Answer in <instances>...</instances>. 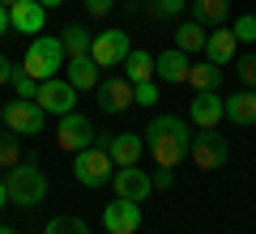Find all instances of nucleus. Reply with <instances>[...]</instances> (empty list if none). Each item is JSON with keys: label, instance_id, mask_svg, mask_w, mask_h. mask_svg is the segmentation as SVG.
<instances>
[{"label": "nucleus", "instance_id": "nucleus-4", "mask_svg": "<svg viewBox=\"0 0 256 234\" xmlns=\"http://www.w3.org/2000/svg\"><path fill=\"white\" fill-rule=\"evenodd\" d=\"M68 64V55H64V43L52 34H38L34 43L26 47V64L22 68L34 77V81H47V77H60V68Z\"/></svg>", "mask_w": 256, "mask_h": 234}, {"label": "nucleus", "instance_id": "nucleus-23", "mask_svg": "<svg viewBox=\"0 0 256 234\" xmlns=\"http://www.w3.org/2000/svg\"><path fill=\"white\" fill-rule=\"evenodd\" d=\"M60 43H64V55L73 60V55H90L94 34H90L86 26H64V30H60Z\"/></svg>", "mask_w": 256, "mask_h": 234}, {"label": "nucleus", "instance_id": "nucleus-19", "mask_svg": "<svg viewBox=\"0 0 256 234\" xmlns=\"http://www.w3.org/2000/svg\"><path fill=\"white\" fill-rule=\"evenodd\" d=\"M184 85H192L196 94H201V90H218V85H222V68L214 60H192L188 64V81H184Z\"/></svg>", "mask_w": 256, "mask_h": 234}, {"label": "nucleus", "instance_id": "nucleus-24", "mask_svg": "<svg viewBox=\"0 0 256 234\" xmlns=\"http://www.w3.org/2000/svg\"><path fill=\"white\" fill-rule=\"evenodd\" d=\"M124 68H128V81L132 85H141V81H154V55L150 51H128V60H124Z\"/></svg>", "mask_w": 256, "mask_h": 234}, {"label": "nucleus", "instance_id": "nucleus-36", "mask_svg": "<svg viewBox=\"0 0 256 234\" xmlns=\"http://www.w3.org/2000/svg\"><path fill=\"white\" fill-rule=\"evenodd\" d=\"M0 209H9V188H4V179H0Z\"/></svg>", "mask_w": 256, "mask_h": 234}, {"label": "nucleus", "instance_id": "nucleus-32", "mask_svg": "<svg viewBox=\"0 0 256 234\" xmlns=\"http://www.w3.org/2000/svg\"><path fill=\"white\" fill-rule=\"evenodd\" d=\"M111 9H116V0H86V13L90 17H107Z\"/></svg>", "mask_w": 256, "mask_h": 234}, {"label": "nucleus", "instance_id": "nucleus-30", "mask_svg": "<svg viewBox=\"0 0 256 234\" xmlns=\"http://www.w3.org/2000/svg\"><path fill=\"white\" fill-rule=\"evenodd\" d=\"M184 4H188V0H150V17H175V13L184 9Z\"/></svg>", "mask_w": 256, "mask_h": 234}, {"label": "nucleus", "instance_id": "nucleus-14", "mask_svg": "<svg viewBox=\"0 0 256 234\" xmlns=\"http://www.w3.org/2000/svg\"><path fill=\"white\" fill-rule=\"evenodd\" d=\"M98 107L107 111V115H120V111L137 107L132 81H128V77H102V81H98Z\"/></svg>", "mask_w": 256, "mask_h": 234}, {"label": "nucleus", "instance_id": "nucleus-11", "mask_svg": "<svg viewBox=\"0 0 256 234\" xmlns=\"http://www.w3.org/2000/svg\"><path fill=\"white\" fill-rule=\"evenodd\" d=\"M128 51H132L128 47V30H102V34H94V47H90L98 68H120L128 60Z\"/></svg>", "mask_w": 256, "mask_h": 234}, {"label": "nucleus", "instance_id": "nucleus-8", "mask_svg": "<svg viewBox=\"0 0 256 234\" xmlns=\"http://www.w3.org/2000/svg\"><path fill=\"white\" fill-rule=\"evenodd\" d=\"M34 102L47 111V115H68V111L77 107V90L68 85V77H47V81H38V94H34Z\"/></svg>", "mask_w": 256, "mask_h": 234}, {"label": "nucleus", "instance_id": "nucleus-2", "mask_svg": "<svg viewBox=\"0 0 256 234\" xmlns=\"http://www.w3.org/2000/svg\"><path fill=\"white\" fill-rule=\"evenodd\" d=\"M4 188H9V205L18 209H34L47 196V175L34 162H18L13 171H4Z\"/></svg>", "mask_w": 256, "mask_h": 234}, {"label": "nucleus", "instance_id": "nucleus-20", "mask_svg": "<svg viewBox=\"0 0 256 234\" xmlns=\"http://www.w3.org/2000/svg\"><path fill=\"white\" fill-rule=\"evenodd\" d=\"M226 119L230 124H256V90H239L226 98Z\"/></svg>", "mask_w": 256, "mask_h": 234}, {"label": "nucleus", "instance_id": "nucleus-16", "mask_svg": "<svg viewBox=\"0 0 256 234\" xmlns=\"http://www.w3.org/2000/svg\"><path fill=\"white\" fill-rule=\"evenodd\" d=\"M188 55L180 51V47H171V51L154 55V81H166V85H184L188 81Z\"/></svg>", "mask_w": 256, "mask_h": 234}, {"label": "nucleus", "instance_id": "nucleus-35", "mask_svg": "<svg viewBox=\"0 0 256 234\" xmlns=\"http://www.w3.org/2000/svg\"><path fill=\"white\" fill-rule=\"evenodd\" d=\"M9 34V4H0V38Z\"/></svg>", "mask_w": 256, "mask_h": 234}, {"label": "nucleus", "instance_id": "nucleus-39", "mask_svg": "<svg viewBox=\"0 0 256 234\" xmlns=\"http://www.w3.org/2000/svg\"><path fill=\"white\" fill-rule=\"evenodd\" d=\"M0 4H13V0H0Z\"/></svg>", "mask_w": 256, "mask_h": 234}, {"label": "nucleus", "instance_id": "nucleus-26", "mask_svg": "<svg viewBox=\"0 0 256 234\" xmlns=\"http://www.w3.org/2000/svg\"><path fill=\"white\" fill-rule=\"evenodd\" d=\"M22 162V145H18V132L0 136V171H13Z\"/></svg>", "mask_w": 256, "mask_h": 234}, {"label": "nucleus", "instance_id": "nucleus-7", "mask_svg": "<svg viewBox=\"0 0 256 234\" xmlns=\"http://www.w3.org/2000/svg\"><path fill=\"white\" fill-rule=\"evenodd\" d=\"M4 124H9V132H18V136H38L47 128V111L38 107L34 98H18V102L4 107Z\"/></svg>", "mask_w": 256, "mask_h": 234}, {"label": "nucleus", "instance_id": "nucleus-18", "mask_svg": "<svg viewBox=\"0 0 256 234\" xmlns=\"http://www.w3.org/2000/svg\"><path fill=\"white\" fill-rule=\"evenodd\" d=\"M64 77H68V85L73 90H98V64H94V55H73V60L64 64Z\"/></svg>", "mask_w": 256, "mask_h": 234}, {"label": "nucleus", "instance_id": "nucleus-27", "mask_svg": "<svg viewBox=\"0 0 256 234\" xmlns=\"http://www.w3.org/2000/svg\"><path fill=\"white\" fill-rule=\"evenodd\" d=\"M9 85H13V90H18V98H34V94H38V81H34V77H30L26 68H13Z\"/></svg>", "mask_w": 256, "mask_h": 234}, {"label": "nucleus", "instance_id": "nucleus-21", "mask_svg": "<svg viewBox=\"0 0 256 234\" xmlns=\"http://www.w3.org/2000/svg\"><path fill=\"white\" fill-rule=\"evenodd\" d=\"M205 26L201 21H184V26H175V47H180L184 55H196V51H205Z\"/></svg>", "mask_w": 256, "mask_h": 234}, {"label": "nucleus", "instance_id": "nucleus-6", "mask_svg": "<svg viewBox=\"0 0 256 234\" xmlns=\"http://www.w3.org/2000/svg\"><path fill=\"white\" fill-rule=\"evenodd\" d=\"M222 119H226V98H222L218 90H201L188 102V124L196 128V132H214Z\"/></svg>", "mask_w": 256, "mask_h": 234}, {"label": "nucleus", "instance_id": "nucleus-34", "mask_svg": "<svg viewBox=\"0 0 256 234\" xmlns=\"http://www.w3.org/2000/svg\"><path fill=\"white\" fill-rule=\"evenodd\" d=\"M9 77H13V60H9V55H0V85H9Z\"/></svg>", "mask_w": 256, "mask_h": 234}, {"label": "nucleus", "instance_id": "nucleus-5", "mask_svg": "<svg viewBox=\"0 0 256 234\" xmlns=\"http://www.w3.org/2000/svg\"><path fill=\"white\" fill-rule=\"evenodd\" d=\"M188 158L196 171H222V166L230 162V141L226 136H218V128L214 132H192V145H188Z\"/></svg>", "mask_w": 256, "mask_h": 234}, {"label": "nucleus", "instance_id": "nucleus-1", "mask_svg": "<svg viewBox=\"0 0 256 234\" xmlns=\"http://www.w3.org/2000/svg\"><path fill=\"white\" fill-rule=\"evenodd\" d=\"M192 132H196V128H192L188 119H180V115H154L150 128H146V153L154 158L158 166L175 171V166L188 158Z\"/></svg>", "mask_w": 256, "mask_h": 234}, {"label": "nucleus", "instance_id": "nucleus-9", "mask_svg": "<svg viewBox=\"0 0 256 234\" xmlns=\"http://www.w3.org/2000/svg\"><path fill=\"white\" fill-rule=\"evenodd\" d=\"M94 141L107 145V153H111L116 166H137L141 158H146V136H137V132H98Z\"/></svg>", "mask_w": 256, "mask_h": 234}, {"label": "nucleus", "instance_id": "nucleus-33", "mask_svg": "<svg viewBox=\"0 0 256 234\" xmlns=\"http://www.w3.org/2000/svg\"><path fill=\"white\" fill-rule=\"evenodd\" d=\"M171 183H175V171L158 166V175H154V192H158V188H171Z\"/></svg>", "mask_w": 256, "mask_h": 234}, {"label": "nucleus", "instance_id": "nucleus-29", "mask_svg": "<svg viewBox=\"0 0 256 234\" xmlns=\"http://www.w3.org/2000/svg\"><path fill=\"white\" fill-rule=\"evenodd\" d=\"M235 38L239 43H256V13H244V17H235Z\"/></svg>", "mask_w": 256, "mask_h": 234}, {"label": "nucleus", "instance_id": "nucleus-22", "mask_svg": "<svg viewBox=\"0 0 256 234\" xmlns=\"http://www.w3.org/2000/svg\"><path fill=\"white\" fill-rule=\"evenodd\" d=\"M188 4H192V21H201V26H218L230 13V0H188Z\"/></svg>", "mask_w": 256, "mask_h": 234}, {"label": "nucleus", "instance_id": "nucleus-10", "mask_svg": "<svg viewBox=\"0 0 256 234\" xmlns=\"http://www.w3.org/2000/svg\"><path fill=\"white\" fill-rule=\"evenodd\" d=\"M94 124L86 115H77V111H68V115H60V124H56V145H60L64 153H77L86 149V145H94Z\"/></svg>", "mask_w": 256, "mask_h": 234}, {"label": "nucleus", "instance_id": "nucleus-15", "mask_svg": "<svg viewBox=\"0 0 256 234\" xmlns=\"http://www.w3.org/2000/svg\"><path fill=\"white\" fill-rule=\"evenodd\" d=\"M43 17H47V9L38 0H13L9 4V30H18V34H38Z\"/></svg>", "mask_w": 256, "mask_h": 234}, {"label": "nucleus", "instance_id": "nucleus-31", "mask_svg": "<svg viewBox=\"0 0 256 234\" xmlns=\"http://www.w3.org/2000/svg\"><path fill=\"white\" fill-rule=\"evenodd\" d=\"M132 94H137V107H154V102H158V85H154V81L132 85Z\"/></svg>", "mask_w": 256, "mask_h": 234}, {"label": "nucleus", "instance_id": "nucleus-12", "mask_svg": "<svg viewBox=\"0 0 256 234\" xmlns=\"http://www.w3.org/2000/svg\"><path fill=\"white\" fill-rule=\"evenodd\" d=\"M111 188H116L120 200H150V192H154V175L137 171V166H116V175H111Z\"/></svg>", "mask_w": 256, "mask_h": 234}, {"label": "nucleus", "instance_id": "nucleus-3", "mask_svg": "<svg viewBox=\"0 0 256 234\" xmlns=\"http://www.w3.org/2000/svg\"><path fill=\"white\" fill-rule=\"evenodd\" d=\"M73 175H77L82 188H107L111 175H116V162H111L107 145L94 141V145H86V149H77L73 153Z\"/></svg>", "mask_w": 256, "mask_h": 234}, {"label": "nucleus", "instance_id": "nucleus-28", "mask_svg": "<svg viewBox=\"0 0 256 234\" xmlns=\"http://www.w3.org/2000/svg\"><path fill=\"white\" fill-rule=\"evenodd\" d=\"M235 72L248 90H256V55H235Z\"/></svg>", "mask_w": 256, "mask_h": 234}, {"label": "nucleus", "instance_id": "nucleus-13", "mask_svg": "<svg viewBox=\"0 0 256 234\" xmlns=\"http://www.w3.org/2000/svg\"><path fill=\"white\" fill-rule=\"evenodd\" d=\"M102 230L107 234H137L141 230V205L116 196L107 209H102Z\"/></svg>", "mask_w": 256, "mask_h": 234}, {"label": "nucleus", "instance_id": "nucleus-25", "mask_svg": "<svg viewBox=\"0 0 256 234\" xmlns=\"http://www.w3.org/2000/svg\"><path fill=\"white\" fill-rule=\"evenodd\" d=\"M43 234H90V226L82 217H73V213H60V217H52L43 226Z\"/></svg>", "mask_w": 256, "mask_h": 234}, {"label": "nucleus", "instance_id": "nucleus-17", "mask_svg": "<svg viewBox=\"0 0 256 234\" xmlns=\"http://www.w3.org/2000/svg\"><path fill=\"white\" fill-rule=\"evenodd\" d=\"M235 55H239L235 30H226V26L210 30V38H205V60H214L218 68H226V64H235Z\"/></svg>", "mask_w": 256, "mask_h": 234}, {"label": "nucleus", "instance_id": "nucleus-38", "mask_svg": "<svg viewBox=\"0 0 256 234\" xmlns=\"http://www.w3.org/2000/svg\"><path fill=\"white\" fill-rule=\"evenodd\" d=\"M0 234H18V230H13V226H0Z\"/></svg>", "mask_w": 256, "mask_h": 234}, {"label": "nucleus", "instance_id": "nucleus-37", "mask_svg": "<svg viewBox=\"0 0 256 234\" xmlns=\"http://www.w3.org/2000/svg\"><path fill=\"white\" fill-rule=\"evenodd\" d=\"M38 4H43V9H60L64 0H38Z\"/></svg>", "mask_w": 256, "mask_h": 234}]
</instances>
